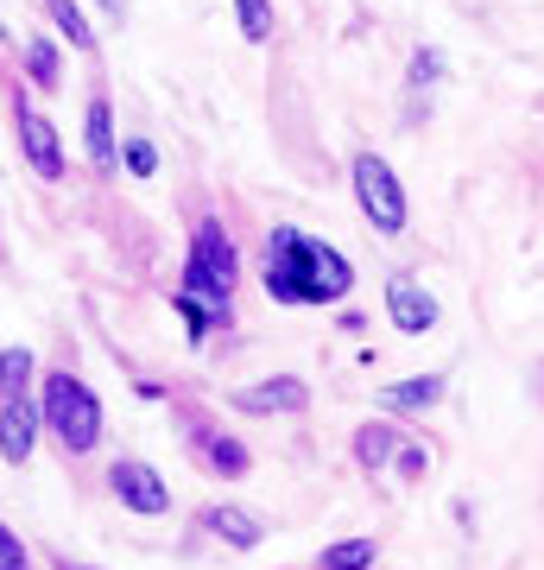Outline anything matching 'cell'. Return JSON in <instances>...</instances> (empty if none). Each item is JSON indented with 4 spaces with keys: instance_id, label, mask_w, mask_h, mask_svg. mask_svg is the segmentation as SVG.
<instances>
[{
    "instance_id": "603a6c76",
    "label": "cell",
    "mask_w": 544,
    "mask_h": 570,
    "mask_svg": "<svg viewBox=\"0 0 544 570\" xmlns=\"http://www.w3.org/2000/svg\"><path fill=\"white\" fill-rule=\"evenodd\" d=\"M424 469H431V456H424L418 444H399V475H405V482H418Z\"/></svg>"
},
{
    "instance_id": "5b68a950",
    "label": "cell",
    "mask_w": 544,
    "mask_h": 570,
    "mask_svg": "<svg viewBox=\"0 0 544 570\" xmlns=\"http://www.w3.org/2000/svg\"><path fill=\"white\" fill-rule=\"evenodd\" d=\"M108 489H115L121 508L146 513V520L171 513V489H165V475L152 463H115V469H108Z\"/></svg>"
},
{
    "instance_id": "6da1fadb",
    "label": "cell",
    "mask_w": 544,
    "mask_h": 570,
    "mask_svg": "<svg viewBox=\"0 0 544 570\" xmlns=\"http://www.w3.org/2000/svg\"><path fill=\"white\" fill-rule=\"evenodd\" d=\"M355 266L336 247L310 242L304 228H273L266 235V292L279 305H343Z\"/></svg>"
},
{
    "instance_id": "9c48e42d",
    "label": "cell",
    "mask_w": 544,
    "mask_h": 570,
    "mask_svg": "<svg viewBox=\"0 0 544 570\" xmlns=\"http://www.w3.org/2000/svg\"><path fill=\"white\" fill-rule=\"evenodd\" d=\"M304 400H310V387H304L298 374H273V381H260V387L235 393L241 412H304Z\"/></svg>"
},
{
    "instance_id": "7c38bea8",
    "label": "cell",
    "mask_w": 544,
    "mask_h": 570,
    "mask_svg": "<svg viewBox=\"0 0 544 570\" xmlns=\"http://www.w3.org/2000/svg\"><path fill=\"white\" fill-rule=\"evenodd\" d=\"M437 400H444V374H405V381L386 387V406L399 412H431Z\"/></svg>"
},
{
    "instance_id": "ac0fdd59",
    "label": "cell",
    "mask_w": 544,
    "mask_h": 570,
    "mask_svg": "<svg viewBox=\"0 0 544 570\" xmlns=\"http://www.w3.org/2000/svg\"><path fill=\"white\" fill-rule=\"evenodd\" d=\"M26 77L39 82V89L58 82V45L51 39H26Z\"/></svg>"
},
{
    "instance_id": "d4e9b609",
    "label": "cell",
    "mask_w": 544,
    "mask_h": 570,
    "mask_svg": "<svg viewBox=\"0 0 544 570\" xmlns=\"http://www.w3.org/2000/svg\"><path fill=\"white\" fill-rule=\"evenodd\" d=\"M101 7H108V13H121V7H127V0H101Z\"/></svg>"
},
{
    "instance_id": "d6986e66",
    "label": "cell",
    "mask_w": 544,
    "mask_h": 570,
    "mask_svg": "<svg viewBox=\"0 0 544 570\" xmlns=\"http://www.w3.org/2000/svg\"><path fill=\"white\" fill-rule=\"evenodd\" d=\"M235 13H241V39L247 45L273 39V0H235Z\"/></svg>"
},
{
    "instance_id": "cb8c5ba5",
    "label": "cell",
    "mask_w": 544,
    "mask_h": 570,
    "mask_svg": "<svg viewBox=\"0 0 544 570\" xmlns=\"http://www.w3.org/2000/svg\"><path fill=\"white\" fill-rule=\"evenodd\" d=\"M51 564H58V570H89V564H77V558H70V551H58V558H51Z\"/></svg>"
},
{
    "instance_id": "3957f363",
    "label": "cell",
    "mask_w": 544,
    "mask_h": 570,
    "mask_svg": "<svg viewBox=\"0 0 544 570\" xmlns=\"http://www.w3.org/2000/svg\"><path fill=\"white\" fill-rule=\"evenodd\" d=\"M39 419L51 425V438H58L63 450H77V456L101 444V400L82 387L70 367L44 374V387H39Z\"/></svg>"
},
{
    "instance_id": "ffe728a7",
    "label": "cell",
    "mask_w": 544,
    "mask_h": 570,
    "mask_svg": "<svg viewBox=\"0 0 544 570\" xmlns=\"http://www.w3.org/2000/svg\"><path fill=\"white\" fill-rule=\"evenodd\" d=\"M127 171H133V178H152V171H159V153H152V140H127Z\"/></svg>"
},
{
    "instance_id": "277c9868",
    "label": "cell",
    "mask_w": 544,
    "mask_h": 570,
    "mask_svg": "<svg viewBox=\"0 0 544 570\" xmlns=\"http://www.w3.org/2000/svg\"><path fill=\"white\" fill-rule=\"evenodd\" d=\"M355 204H362V216L380 235H399L405 228V190L380 153H355Z\"/></svg>"
},
{
    "instance_id": "8fae6325",
    "label": "cell",
    "mask_w": 544,
    "mask_h": 570,
    "mask_svg": "<svg viewBox=\"0 0 544 570\" xmlns=\"http://www.w3.org/2000/svg\"><path fill=\"white\" fill-rule=\"evenodd\" d=\"M202 532H216V539H228L235 551H254L266 539V527L254 520L247 508H235V501H222V508H202Z\"/></svg>"
},
{
    "instance_id": "7a4b0ae2",
    "label": "cell",
    "mask_w": 544,
    "mask_h": 570,
    "mask_svg": "<svg viewBox=\"0 0 544 570\" xmlns=\"http://www.w3.org/2000/svg\"><path fill=\"white\" fill-rule=\"evenodd\" d=\"M235 279H241V261H235V242L222 235V223H197V235H190V266H184L178 292L216 311V324H228Z\"/></svg>"
},
{
    "instance_id": "52a82bcc",
    "label": "cell",
    "mask_w": 544,
    "mask_h": 570,
    "mask_svg": "<svg viewBox=\"0 0 544 570\" xmlns=\"http://www.w3.org/2000/svg\"><path fill=\"white\" fill-rule=\"evenodd\" d=\"M20 146H26V159H32V171H39V178H63L58 127L44 121L39 108H26V102H20Z\"/></svg>"
},
{
    "instance_id": "2e32d148",
    "label": "cell",
    "mask_w": 544,
    "mask_h": 570,
    "mask_svg": "<svg viewBox=\"0 0 544 570\" xmlns=\"http://www.w3.org/2000/svg\"><path fill=\"white\" fill-rule=\"evenodd\" d=\"M374 558H380V546H374V539H343V546H329L317 558V570H367Z\"/></svg>"
},
{
    "instance_id": "ba28073f",
    "label": "cell",
    "mask_w": 544,
    "mask_h": 570,
    "mask_svg": "<svg viewBox=\"0 0 544 570\" xmlns=\"http://www.w3.org/2000/svg\"><path fill=\"white\" fill-rule=\"evenodd\" d=\"M32 444H39V412L26 406V393L20 400H0V456L7 463H26Z\"/></svg>"
},
{
    "instance_id": "8992f818",
    "label": "cell",
    "mask_w": 544,
    "mask_h": 570,
    "mask_svg": "<svg viewBox=\"0 0 544 570\" xmlns=\"http://www.w3.org/2000/svg\"><path fill=\"white\" fill-rule=\"evenodd\" d=\"M386 317H393L405 336H424V330L437 324V298H431L412 273H399V279L386 285Z\"/></svg>"
},
{
    "instance_id": "30bf717a",
    "label": "cell",
    "mask_w": 544,
    "mask_h": 570,
    "mask_svg": "<svg viewBox=\"0 0 544 570\" xmlns=\"http://www.w3.org/2000/svg\"><path fill=\"white\" fill-rule=\"evenodd\" d=\"M82 146H89V165H96V171H115V165H121V146H115V108H108V96H96V102L82 108Z\"/></svg>"
},
{
    "instance_id": "44dd1931",
    "label": "cell",
    "mask_w": 544,
    "mask_h": 570,
    "mask_svg": "<svg viewBox=\"0 0 544 570\" xmlns=\"http://www.w3.org/2000/svg\"><path fill=\"white\" fill-rule=\"evenodd\" d=\"M0 570H32V558H26V546H20L13 527H0Z\"/></svg>"
},
{
    "instance_id": "7402d4cb",
    "label": "cell",
    "mask_w": 544,
    "mask_h": 570,
    "mask_svg": "<svg viewBox=\"0 0 544 570\" xmlns=\"http://www.w3.org/2000/svg\"><path fill=\"white\" fill-rule=\"evenodd\" d=\"M437 77H444V58H437V51H418V58H412V82L424 89V82H437Z\"/></svg>"
},
{
    "instance_id": "4fadbf2b",
    "label": "cell",
    "mask_w": 544,
    "mask_h": 570,
    "mask_svg": "<svg viewBox=\"0 0 544 570\" xmlns=\"http://www.w3.org/2000/svg\"><path fill=\"white\" fill-rule=\"evenodd\" d=\"M399 444H405L399 425H362V431H355V463H362V469H386L393 456H399Z\"/></svg>"
},
{
    "instance_id": "9a60e30c",
    "label": "cell",
    "mask_w": 544,
    "mask_h": 570,
    "mask_svg": "<svg viewBox=\"0 0 544 570\" xmlns=\"http://www.w3.org/2000/svg\"><path fill=\"white\" fill-rule=\"evenodd\" d=\"M32 348H0V400H20L32 387Z\"/></svg>"
},
{
    "instance_id": "5bb4252c",
    "label": "cell",
    "mask_w": 544,
    "mask_h": 570,
    "mask_svg": "<svg viewBox=\"0 0 544 570\" xmlns=\"http://www.w3.org/2000/svg\"><path fill=\"white\" fill-rule=\"evenodd\" d=\"M190 444H197V456L209 469H222V475H247V450L241 444H228V438H216V431H197Z\"/></svg>"
},
{
    "instance_id": "e0dca14e",
    "label": "cell",
    "mask_w": 544,
    "mask_h": 570,
    "mask_svg": "<svg viewBox=\"0 0 544 570\" xmlns=\"http://www.w3.org/2000/svg\"><path fill=\"white\" fill-rule=\"evenodd\" d=\"M44 7H51L58 32H63L70 45H77V51H96V32H89V20H82V7H77V0H44Z\"/></svg>"
}]
</instances>
